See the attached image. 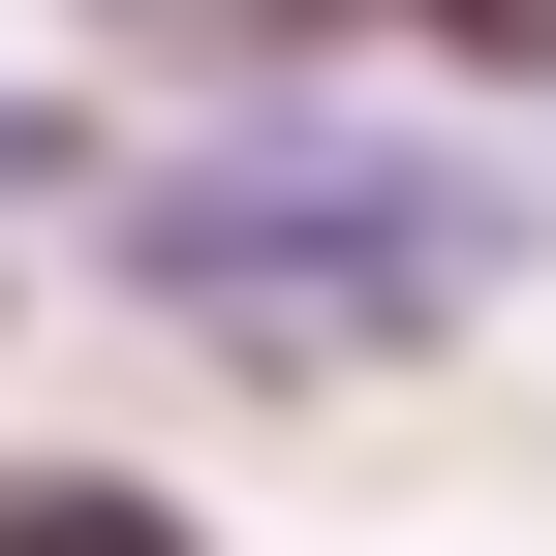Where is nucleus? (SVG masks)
I'll list each match as a JSON object with an SVG mask.
<instances>
[{"label":"nucleus","mask_w":556,"mask_h":556,"mask_svg":"<svg viewBox=\"0 0 556 556\" xmlns=\"http://www.w3.org/2000/svg\"><path fill=\"white\" fill-rule=\"evenodd\" d=\"M0 556H155V526H93V495H0Z\"/></svg>","instance_id":"1"}]
</instances>
